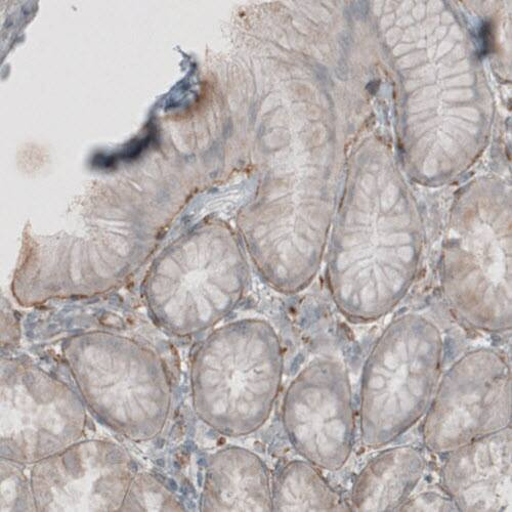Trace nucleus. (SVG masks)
<instances>
[{"label":"nucleus","instance_id":"nucleus-8","mask_svg":"<svg viewBox=\"0 0 512 512\" xmlns=\"http://www.w3.org/2000/svg\"><path fill=\"white\" fill-rule=\"evenodd\" d=\"M426 467L417 448L394 447L372 458L357 477L351 495L354 511H400Z\"/></svg>","mask_w":512,"mask_h":512},{"label":"nucleus","instance_id":"nucleus-3","mask_svg":"<svg viewBox=\"0 0 512 512\" xmlns=\"http://www.w3.org/2000/svg\"><path fill=\"white\" fill-rule=\"evenodd\" d=\"M247 255L226 230L197 232L166 248L149 276L157 320L169 330L190 333L224 318L247 289Z\"/></svg>","mask_w":512,"mask_h":512},{"label":"nucleus","instance_id":"nucleus-1","mask_svg":"<svg viewBox=\"0 0 512 512\" xmlns=\"http://www.w3.org/2000/svg\"><path fill=\"white\" fill-rule=\"evenodd\" d=\"M444 339L418 314L396 318L377 339L361 386L364 446L379 449L408 432L428 412L442 376Z\"/></svg>","mask_w":512,"mask_h":512},{"label":"nucleus","instance_id":"nucleus-5","mask_svg":"<svg viewBox=\"0 0 512 512\" xmlns=\"http://www.w3.org/2000/svg\"><path fill=\"white\" fill-rule=\"evenodd\" d=\"M441 282L455 317L486 332L511 329V238L508 229L466 223L444 242Z\"/></svg>","mask_w":512,"mask_h":512},{"label":"nucleus","instance_id":"nucleus-9","mask_svg":"<svg viewBox=\"0 0 512 512\" xmlns=\"http://www.w3.org/2000/svg\"><path fill=\"white\" fill-rule=\"evenodd\" d=\"M205 504L207 509L216 510L273 511L267 465L249 450H226L210 468Z\"/></svg>","mask_w":512,"mask_h":512},{"label":"nucleus","instance_id":"nucleus-12","mask_svg":"<svg viewBox=\"0 0 512 512\" xmlns=\"http://www.w3.org/2000/svg\"><path fill=\"white\" fill-rule=\"evenodd\" d=\"M482 40V53L487 55L493 48V32L490 23H484L480 32Z\"/></svg>","mask_w":512,"mask_h":512},{"label":"nucleus","instance_id":"nucleus-4","mask_svg":"<svg viewBox=\"0 0 512 512\" xmlns=\"http://www.w3.org/2000/svg\"><path fill=\"white\" fill-rule=\"evenodd\" d=\"M511 426V368L500 351L482 348L456 361L438 384L423 424L431 452L447 454Z\"/></svg>","mask_w":512,"mask_h":512},{"label":"nucleus","instance_id":"nucleus-7","mask_svg":"<svg viewBox=\"0 0 512 512\" xmlns=\"http://www.w3.org/2000/svg\"><path fill=\"white\" fill-rule=\"evenodd\" d=\"M446 455L442 484L457 511H509L511 426Z\"/></svg>","mask_w":512,"mask_h":512},{"label":"nucleus","instance_id":"nucleus-10","mask_svg":"<svg viewBox=\"0 0 512 512\" xmlns=\"http://www.w3.org/2000/svg\"><path fill=\"white\" fill-rule=\"evenodd\" d=\"M273 511H341L343 502L309 461L284 465L272 486Z\"/></svg>","mask_w":512,"mask_h":512},{"label":"nucleus","instance_id":"nucleus-11","mask_svg":"<svg viewBox=\"0 0 512 512\" xmlns=\"http://www.w3.org/2000/svg\"><path fill=\"white\" fill-rule=\"evenodd\" d=\"M424 496L429 503H425L419 497H416L415 499H409L400 511H457L456 506L449 497L445 500L435 495Z\"/></svg>","mask_w":512,"mask_h":512},{"label":"nucleus","instance_id":"nucleus-2","mask_svg":"<svg viewBox=\"0 0 512 512\" xmlns=\"http://www.w3.org/2000/svg\"><path fill=\"white\" fill-rule=\"evenodd\" d=\"M284 369L280 338L262 319H244L213 334L195 363L200 412L229 436L259 431L278 399Z\"/></svg>","mask_w":512,"mask_h":512},{"label":"nucleus","instance_id":"nucleus-6","mask_svg":"<svg viewBox=\"0 0 512 512\" xmlns=\"http://www.w3.org/2000/svg\"><path fill=\"white\" fill-rule=\"evenodd\" d=\"M282 419L298 454L324 471H340L356 440L353 391L344 364L317 359L302 370L285 394Z\"/></svg>","mask_w":512,"mask_h":512}]
</instances>
